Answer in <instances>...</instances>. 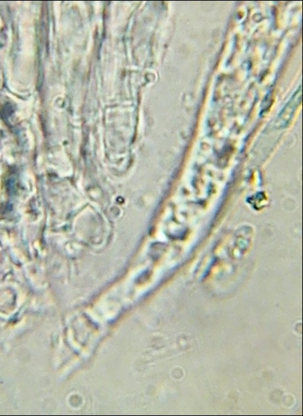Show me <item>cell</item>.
<instances>
[{
  "label": "cell",
  "instance_id": "1",
  "mask_svg": "<svg viewBox=\"0 0 303 416\" xmlns=\"http://www.w3.org/2000/svg\"><path fill=\"white\" fill-rule=\"evenodd\" d=\"M301 88H299L298 91L293 95V97L291 98L289 102L287 103L285 108L283 109L281 114H280V118H281V121H289L290 120L291 117L293 114V110L296 109L297 106L300 104L301 101Z\"/></svg>",
  "mask_w": 303,
  "mask_h": 416
}]
</instances>
